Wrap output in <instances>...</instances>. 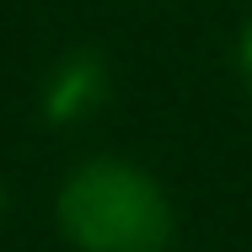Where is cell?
Wrapping results in <instances>:
<instances>
[{"mask_svg":"<svg viewBox=\"0 0 252 252\" xmlns=\"http://www.w3.org/2000/svg\"><path fill=\"white\" fill-rule=\"evenodd\" d=\"M107 102V64L97 49H75L54 64L49 86H43V113L54 124H81Z\"/></svg>","mask_w":252,"mask_h":252,"instance_id":"7a4b0ae2","label":"cell"},{"mask_svg":"<svg viewBox=\"0 0 252 252\" xmlns=\"http://www.w3.org/2000/svg\"><path fill=\"white\" fill-rule=\"evenodd\" d=\"M236 64H242V81L252 86V22L242 27V43H236Z\"/></svg>","mask_w":252,"mask_h":252,"instance_id":"3957f363","label":"cell"},{"mask_svg":"<svg viewBox=\"0 0 252 252\" xmlns=\"http://www.w3.org/2000/svg\"><path fill=\"white\" fill-rule=\"evenodd\" d=\"M59 225L81 252H166L172 204L151 172L97 156L59 188Z\"/></svg>","mask_w":252,"mask_h":252,"instance_id":"6da1fadb","label":"cell"},{"mask_svg":"<svg viewBox=\"0 0 252 252\" xmlns=\"http://www.w3.org/2000/svg\"><path fill=\"white\" fill-rule=\"evenodd\" d=\"M0 215H5V188H0Z\"/></svg>","mask_w":252,"mask_h":252,"instance_id":"277c9868","label":"cell"}]
</instances>
